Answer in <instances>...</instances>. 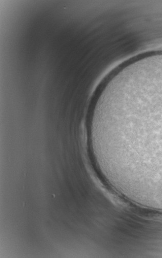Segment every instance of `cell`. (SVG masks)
I'll use <instances>...</instances> for the list:
<instances>
[{"label":"cell","instance_id":"1","mask_svg":"<svg viewBox=\"0 0 162 258\" xmlns=\"http://www.w3.org/2000/svg\"><path fill=\"white\" fill-rule=\"evenodd\" d=\"M90 139L112 187L134 204L162 210V67L110 82L95 105Z\"/></svg>","mask_w":162,"mask_h":258}]
</instances>
